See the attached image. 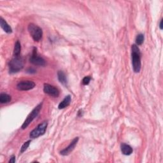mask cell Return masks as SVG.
Instances as JSON below:
<instances>
[{"label": "cell", "instance_id": "1", "mask_svg": "<svg viewBox=\"0 0 163 163\" xmlns=\"http://www.w3.org/2000/svg\"><path fill=\"white\" fill-rule=\"evenodd\" d=\"M132 68L135 73H139L141 70V54L140 49L136 45L134 44L132 45Z\"/></svg>", "mask_w": 163, "mask_h": 163}, {"label": "cell", "instance_id": "2", "mask_svg": "<svg viewBox=\"0 0 163 163\" xmlns=\"http://www.w3.org/2000/svg\"><path fill=\"white\" fill-rule=\"evenodd\" d=\"M24 67V63L22 58L19 57H14L9 63V71L10 73H15L19 72Z\"/></svg>", "mask_w": 163, "mask_h": 163}, {"label": "cell", "instance_id": "3", "mask_svg": "<svg viewBox=\"0 0 163 163\" xmlns=\"http://www.w3.org/2000/svg\"><path fill=\"white\" fill-rule=\"evenodd\" d=\"M28 31L33 39L35 41H38L41 40L43 35V31L41 28L34 24H29L28 25Z\"/></svg>", "mask_w": 163, "mask_h": 163}, {"label": "cell", "instance_id": "4", "mask_svg": "<svg viewBox=\"0 0 163 163\" xmlns=\"http://www.w3.org/2000/svg\"><path fill=\"white\" fill-rule=\"evenodd\" d=\"M41 107H42V103H40L39 105H38L35 108L32 110L31 112L29 114L28 117L25 120V121L24 122L23 124L22 125L23 130H24V129L27 128V127L32 122L33 120L38 116V115L39 114L40 111L41 109Z\"/></svg>", "mask_w": 163, "mask_h": 163}, {"label": "cell", "instance_id": "5", "mask_svg": "<svg viewBox=\"0 0 163 163\" xmlns=\"http://www.w3.org/2000/svg\"><path fill=\"white\" fill-rule=\"evenodd\" d=\"M47 125H48V123H47V121H44L40 124L35 130H33L31 132H30V138H36L38 137L44 135L47 130Z\"/></svg>", "mask_w": 163, "mask_h": 163}, {"label": "cell", "instance_id": "6", "mask_svg": "<svg viewBox=\"0 0 163 163\" xmlns=\"http://www.w3.org/2000/svg\"><path fill=\"white\" fill-rule=\"evenodd\" d=\"M33 51V54L31 55V57L29 59L30 63H31L32 64L37 66H45L46 64L45 61L42 57H40L39 55H38L36 52V49L34 48V50Z\"/></svg>", "mask_w": 163, "mask_h": 163}, {"label": "cell", "instance_id": "7", "mask_svg": "<svg viewBox=\"0 0 163 163\" xmlns=\"http://www.w3.org/2000/svg\"><path fill=\"white\" fill-rule=\"evenodd\" d=\"M35 87V84L33 81H21L17 85V89L19 91H29Z\"/></svg>", "mask_w": 163, "mask_h": 163}, {"label": "cell", "instance_id": "8", "mask_svg": "<svg viewBox=\"0 0 163 163\" xmlns=\"http://www.w3.org/2000/svg\"><path fill=\"white\" fill-rule=\"evenodd\" d=\"M44 91L45 93L54 97H58L59 95V91L57 88L48 84H45L44 87Z\"/></svg>", "mask_w": 163, "mask_h": 163}, {"label": "cell", "instance_id": "9", "mask_svg": "<svg viewBox=\"0 0 163 163\" xmlns=\"http://www.w3.org/2000/svg\"><path fill=\"white\" fill-rule=\"evenodd\" d=\"M79 139V137H76V138H75L73 140H72L70 144L68 145L66 148L62 150V151L60 152V154H61L63 156L69 155V154L75 149L77 143H78Z\"/></svg>", "mask_w": 163, "mask_h": 163}, {"label": "cell", "instance_id": "10", "mask_svg": "<svg viewBox=\"0 0 163 163\" xmlns=\"http://www.w3.org/2000/svg\"><path fill=\"white\" fill-rule=\"evenodd\" d=\"M121 151L124 155L126 156H130L132 153V148L130 145L125 144V143H122L121 145Z\"/></svg>", "mask_w": 163, "mask_h": 163}, {"label": "cell", "instance_id": "11", "mask_svg": "<svg viewBox=\"0 0 163 163\" xmlns=\"http://www.w3.org/2000/svg\"><path fill=\"white\" fill-rule=\"evenodd\" d=\"M71 96L70 95L66 96L65 98H64V99L59 103V105L58 106L59 109L65 108L66 107L69 106L70 103H71Z\"/></svg>", "mask_w": 163, "mask_h": 163}, {"label": "cell", "instance_id": "12", "mask_svg": "<svg viewBox=\"0 0 163 163\" xmlns=\"http://www.w3.org/2000/svg\"><path fill=\"white\" fill-rule=\"evenodd\" d=\"M0 25H1V28L5 31L7 33H11L12 32V29L8 24L6 21L3 19V17L0 18Z\"/></svg>", "mask_w": 163, "mask_h": 163}, {"label": "cell", "instance_id": "13", "mask_svg": "<svg viewBox=\"0 0 163 163\" xmlns=\"http://www.w3.org/2000/svg\"><path fill=\"white\" fill-rule=\"evenodd\" d=\"M57 77L59 81L63 85H66L68 83L67 77L65 73L63 71H59L57 72Z\"/></svg>", "mask_w": 163, "mask_h": 163}, {"label": "cell", "instance_id": "14", "mask_svg": "<svg viewBox=\"0 0 163 163\" xmlns=\"http://www.w3.org/2000/svg\"><path fill=\"white\" fill-rule=\"evenodd\" d=\"M11 96L5 93H1L0 94V103H7L11 101Z\"/></svg>", "mask_w": 163, "mask_h": 163}, {"label": "cell", "instance_id": "15", "mask_svg": "<svg viewBox=\"0 0 163 163\" xmlns=\"http://www.w3.org/2000/svg\"><path fill=\"white\" fill-rule=\"evenodd\" d=\"M20 51H21L20 44L19 41H17L15 44L14 50V57H19L20 54Z\"/></svg>", "mask_w": 163, "mask_h": 163}, {"label": "cell", "instance_id": "16", "mask_svg": "<svg viewBox=\"0 0 163 163\" xmlns=\"http://www.w3.org/2000/svg\"><path fill=\"white\" fill-rule=\"evenodd\" d=\"M144 41V35L142 34H139L136 38V44L138 45H141Z\"/></svg>", "mask_w": 163, "mask_h": 163}, {"label": "cell", "instance_id": "17", "mask_svg": "<svg viewBox=\"0 0 163 163\" xmlns=\"http://www.w3.org/2000/svg\"><path fill=\"white\" fill-rule=\"evenodd\" d=\"M30 143H31V141L29 140L28 141H26V142H25L23 146H22V147H21L20 148V153L22 154L24 152H25V151H26V150L28 149V148L29 147V146L30 145Z\"/></svg>", "mask_w": 163, "mask_h": 163}, {"label": "cell", "instance_id": "18", "mask_svg": "<svg viewBox=\"0 0 163 163\" xmlns=\"http://www.w3.org/2000/svg\"><path fill=\"white\" fill-rule=\"evenodd\" d=\"M91 78L90 76H89L84 77V78L82 80V84H83V85H88L89 84V82H90V81H91Z\"/></svg>", "mask_w": 163, "mask_h": 163}, {"label": "cell", "instance_id": "19", "mask_svg": "<svg viewBox=\"0 0 163 163\" xmlns=\"http://www.w3.org/2000/svg\"><path fill=\"white\" fill-rule=\"evenodd\" d=\"M15 162V156H12L10 157V159L9 161V162L14 163Z\"/></svg>", "mask_w": 163, "mask_h": 163}, {"label": "cell", "instance_id": "20", "mask_svg": "<svg viewBox=\"0 0 163 163\" xmlns=\"http://www.w3.org/2000/svg\"><path fill=\"white\" fill-rule=\"evenodd\" d=\"M159 28L161 29H162V20H161V23L159 24Z\"/></svg>", "mask_w": 163, "mask_h": 163}]
</instances>
